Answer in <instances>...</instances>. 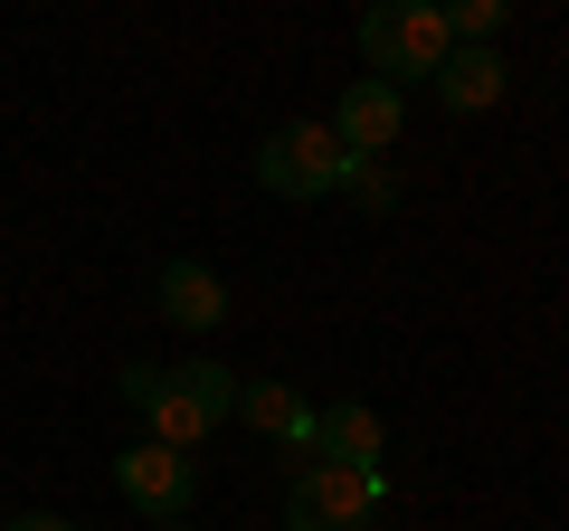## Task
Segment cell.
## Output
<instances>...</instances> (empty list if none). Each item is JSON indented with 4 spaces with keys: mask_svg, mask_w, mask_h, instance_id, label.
Returning <instances> with one entry per match:
<instances>
[{
    "mask_svg": "<svg viewBox=\"0 0 569 531\" xmlns=\"http://www.w3.org/2000/svg\"><path fill=\"white\" fill-rule=\"evenodd\" d=\"M123 409H142L152 447L190 455V447H209V437L238 418V370H228V361H181V370L123 361Z\"/></svg>",
    "mask_w": 569,
    "mask_h": 531,
    "instance_id": "cell-1",
    "label": "cell"
},
{
    "mask_svg": "<svg viewBox=\"0 0 569 531\" xmlns=\"http://www.w3.org/2000/svg\"><path fill=\"white\" fill-rule=\"evenodd\" d=\"M361 58H370V77L380 86H427L437 67L456 58V39H447V10L437 0H380V10H361Z\"/></svg>",
    "mask_w": 569,
    "mask_h": 531,
    "instance_id": "cell-2",
    "label": "cell"
},
{
    "mask_svg": "<svg viewBox=\"0 0 569 531\" xmlns=\"http://www.w3.org/2000/svg\"><path fill=\"white\" fill-rule=\"evenodd\" d=\"M351 152H342V133L332 123H276L257 143V190L266 200H342V181H351Z\"/></svg>",
    "mask_w": 569,
    "mask_h": 531,
    "instance_id": "cell-3",
    "label": "cell"
},
{
    "mask_svg": "<svg viewBox=\"0 0 569 531\" xmlns=\"http://www.w3.org/2000/svg\"><path fill=\"white\" fill-rule=\"evenodd\" d=\"M284 531H380V474L305 455V474L284 493Z\"/></svg>",
    "mask_w": 569,
    "mask_h": 531,
    "instance_id": "cell-4",
    "label": "cell"
},
{
    "mask_svg": "<svg viewBox=\"0 0 569 531\" xmlns=\"http://www.w3.org/2000/svg\"><path fill=\"white\" fill-rule=\"evenodd\" d=\"M114 493H123V503H133L152 531H162V522H190V503H200V465L142 437V447L114 455Z\"/></svg>",
    "mask_w": 569,
    "mask_h": 531,
    "instance_id": "cell-5",
    "label": "cell"
},
{
    "mask_svg": "<svg viewBox=\"0 0 569 531\" xmlns=\"http://www.w3.org/2000/svg\"><path fill=\"white\" fill-rule=\"evenodd\" d=\"M332 133H342L351 162H389L399 133H408V96H399V86H380V77H351L342 104H332Z\"/></svg>",
    "mask_w": 569,
    "mask_h": 531,
    "instance_id": "cell-6",
    "label": "cell"
},
{
    "mask_svg": "<svg viewBox=\"0 0 569 531\" xmlns=\"http://www.w3.org/2000/svg\"><path fill=\"white\" fill-rule=\"evenodd\" d=\"M313 455H323V465H370V474H380V455H389L380 409H361V399H332V409H313Z\"/></svg>",
    "mask_w": 569,
    "mask_h": 531,
    "instance_id": "cell-7",
    "label": "cell"
},
{
    "mask_svg": "<svg viewBox=\"0 0 569 531\" xmlns=\"http://www.w3.org/2000/svg\"><path fill=\"white\" fill-rule=\"evenodd\" d=\"M152 294H162V313L181 332H219L228 323V285H219V266H200V257H171Z\"/></svg>",
    "mask_w": 569,
    "mask_h": 531,
    "instance_id": "cell-8",
    "label": "cell"
},
{
    "mask_svg": "<svg viewBox=\"0 0 569 531\" xmlns=\"http://www.w3.org/2000/svg\"><path fill=\"white\" fill-rule=\"evenodd\" d=\"M238 418H247L257 437H276V447L313 455V409H305L284 380H238Z\"/></svg>",
    "mask_w": 569,
    "mask_h": 531,
    "instance_id": "cell-9",
    "label": "cell"
},
{
    "mask_svg": "<svg viewBox=\"0 0 569 531\" xmlns=\"http://www.w3.org/2000/svg\"><path fill=\"white\" fill-rule=\"evenodd\" d=\"M427 86H437L447 114H485V104H503V58H493V48H456Z\"/></svg>",
    "mask_w": 569,
    "mask_h": 531,
    "instance_id": "cell-10",
    "label": "cell"
},
{
    "mask_svg": "<svg viewBox=\"0 0 569 531\" xmlns=\"http://www.w3.org/2000/svg\"><path fill=\"white\" fill-rule=\"evenodd\" d=\"M447 39L456 48H493L503 39V0H447Z\"/></svg>",
    "mask_w": 569,
    "mask_h": 531,
    "instance_id": "cell-11",
    "label": "cell"
},
{
    "mask_svg": "<svg viewBox=\"0 0 569 531\" xmlns=\"http://www.w3.org/2000/svg\"><path fill=\"white\" fill-rule=\"evenodd\" d=\"M342 200H361L370 219H389V209H399V181H389V162H361V171L342 181Z\"/></svg>",
    "mask_w": 569,
    "mask_h": 531,
    "instance_id": "cell-12",
    "label": "cell"
},
{
    "mask_svg": "<svg viewBox=\"0 0 569 531\" xmlns=\"http://www.w3.org/2000/svg\"><path fill=\"white\" fill-rule=\"evenodd\" d=\"M0 531H77L67 512H20V522H0Z\"/></svg>",
    "mask_w": 569,
    "mask_h": 531,
    "instance_id": "cell-13",
    "label": "cell"
},
{
    "mask_svg": "<svg viewBox=\"0 0 569 531\" xmlns=\"http://www.w3.org/2000/svg\"><path fill=\"white\" fill-rule=\"evenodd\" d=\"M162 531H190V522H162Z\"/></svg>",
    "mask_w": 569,
    "mask_h": 531,
    "instance_id": "cell-14",
    "label": "cell"
}]
</instances>
